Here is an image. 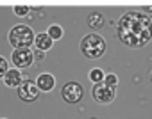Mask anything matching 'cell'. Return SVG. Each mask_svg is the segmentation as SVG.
<instances>
[{
  "label": "cell",
  "instance_id": "1",
  "mask_svg": "<svg viewBox=\"0 0 152 119\" xmlns=\"http://www.w3.org/2000/svg\"><path fill=\"white\" fill-rule=\"evenodd\" d=\"M118 39L131 48H141L152 39V22L145 13L129 11L116 25Z\"/></svg>",
  "mask_w": 152,
  "mask_h": 119
},
{
  "label": "cell",
  "instance_id": "2",
  "mask_svg": "<svg viewBox=\"0 0 152 119\" xmlns=\"http://www.w3.org/2000/svg\"><path fill=\"white\" fill-rule=\"evenodd\" d=\"M81 52L88 59H99L106 52V41L99 34H88L81 41Z\"/></svg>",
  "mask_w": 152,
  "mask_h": 119
},
{
  "label": "cell",
  "instance_id": "3",
  "mask_svg": "<svg viewBox=\"0 0 152 119\" xmlns=\"http://www.w3.org/2000/svg\"><path fill=\"white\" fill-rule=\"evenodd\" d=\"M9 43L15 50L18 48H29L34 44V32L27 25H15L9 30Z\"/></svg>",
  "mask_w": 152,
  "mask_h": 119
},
{
  "label": "cell",
  "instance_id": "4",
  "mask_svg": "<svg viewBox=\"0 0 152 119\" xmlns=\"http://www.w3.org/2000/svg\"><path fill=\"white\" fill-rule=\"evenodd\" d=\"M91 94H93V98H95L97 103L107 105V103L115 101V98H116V87H111V85L100 82V84H95L93 85Z\"/></svg>",
  "mask_w": 152,
  "mask_h": 119
},
{
  "label": "cell",
  "instance_id": "5",
  "mask_svg": "<svg viewBox=\"0 0 152 119\" xmlns=\"http://www.w3.org/2000/svg\"><path fill=\"white\" fill-rule=\"evenodd\" d=\"M84 91H83V85L77 84V82H68L63 85L61 89V96L66 103H79L81 98H83Z\"/></svg>",
  "mask_w": 152,
  "mask_h": 119
},
{
  "label": "cell",
  "instance_id": "6",
  "mask_svg": "<svg viewBox=\"0 0 152 119\" xmlns=\"http://www.w3.org/2000/svg\"><path fill=\"white\" fill-rule=\"evenodd\" d=\"M16 89H18V98L22 101L29 103V101H36L39 98V91H38V87L32 80H23Z\"/></svg>",
  "mask_w": 152,
  "mask_h": 119
},
{
  "label": "cell",
  "instance_id": "7",
  "mask_svg": "<svg viewBox=\"0 0 152 119\" xmlns=\"http://www.w3.org/2000/svg\"><path fill=\"white\" fill-rule=\"evenodd\" d=\"M11 61L13 64L20 70L23 68H29L34 61V57H32V50L31 48H18V50H13V55H11Z\"/></svg>",
  "mask_w": 152,
  "mask_h": 119
},
{
  "label": "cell",
  "instance_id": "8",
  "mask_svg": "<svg viewBox=\"0 0 152 119\" xmlns=\"http://www.w3.org/2000/svg\"><path fill=\"white\" fill-rule=\"evenodd\" d=\"M34 84H36L38 91L48 92V91L54 89V85H56V78H54V75H50V73H41V75H38V78H36Z\"/></svg>",
  "mask_w": 152,
  "mask_h": 119
},
{
  "label": "cell",
  "instance_id": "9",
  "mask_svg": "<svg viewBox=\"0 0 152 119\" xmlns=\"http://www.w3.org/2000/svg\"><path fill=\"white\" fill-rule=\"evenodd\" d=\"M23 77L20 73V70H7V73L4 75V84L7 87H18L22 84Z\"/></svg>",
  "mask_w": 152,
  "mask_h": 119
},
{
  "label": "cell",
  "instance_id": "10",
  "mask_svg": "<svg viewBox=\"0 0 152 119\" xmlns=\"http://www.w3.org/2000/svg\"><path fill=\"white\" fill-rule=\"evenodd\" d=\"M34 44H36V50H39V52H47V50L52 48L54 41L47 36V32H41V34H36V36H34Z\"/></svg>",
  "mask_w": 152,
  "mask_h": 119
},
{
  "label": "cell",
  "instance_id": "11",
  "mask_svg": "<svg viewBox=\"0 0 152 119\" xmlns=\"http://www.w3.org/2000/svg\"><path fill=\"white\" fill-rule=\"evenodd\" d=\"M86 22H88V27H91V29H100V27L104 25V16H102L100 13H91Z\"/></svg>",
  "mask_w": 152,
  "mask_h": 119
},
{
  "label": "cell",
  "instance_id": "12",
  "mask_svg": "<svg viewBox=\"0 0 152 119\" xmlns=\"http://www.w3.org/2000/svg\"><path fill=\"white\" fill-rule=\"evenodd\" d=\"M47 36L52 39V41H57V39H61L63 37V27L61 25H50L48 27V30H47Z\"/></svg>",
  "mask_w": 152,
  "mask_h": 119
},
{
  "label": "cell",
  "instance_id": "13",
  "mask_svg": "<svg viewBox=\"0 0 152 119\" xmlns=\"http://www.w3.org/2000/svg\"><path fill=\"white\" fill-rule=\"evenodd\" d=\"M88 77H90V80H91L93 84H100V82H104V77H106V75H104V71H102L100 68H93Z\"/></svg>",
  "mask_w": 152,
  "mask_h": 119
},
{
  "label": "cell",
  "instance_id": "14",
  "mask_svg": "<svg viewBox=\"0 0 152 119\" xmlns=\"http://www.w3.org/2000/svg\"><path fill=\"white\" fill-rule=\"evenodd\" d=\"M13 11H15L16 16H27L29 11H31V7H29V6H20V4H16V6L13 7Z\"/></svg>",
  "mask_w": 152,
  "mask_h": 119
},
{
  "label": "cell",
  "instance_id": "15",
  "mask_svg": "<svg viewBox=\"0 0 152 119\" xmlns=\"http://www.w3.org/2000/svg\"><path fill=\"white\" fill-rule=\"evenodd\" d=\"M104 84H107V85H111V87H116V84H118V77H116L115 73H107V75L104 77Z\"/></svg>",
  "mask_w": 152,
  "mask_h": 119
},
{
  "label": "cell",
  "instance_id": "16",
  "mask_svg": "<svg viewBox=\"0 0 152 119\" xmlns=\"http://www.w3.org/2000/svg\"><path fill=\"white\" fill-rule=\"evenodd\" d=\"M7 70H9V66H7V61L4 57H0V78H4V75L7 73Z\"/></svg>",
  "mask_w": 152,
  "mask_h": 119
},
{
  "label": "cell",
  "instance_id": "17",
  "mask_svg": "<svg viewBox=\"0 0 152 119\" xmlns=\"http://www.w3.org/2000/svg\"><path fill=\"white\" fill-rule=\"evenodd\" d=\"M32 57L36 59V61H43V59H45V52H39V50H34V52H32Z\"/></svg>",
  "mask_w": 152,
  "mask_h": 119
},
{
  "label": "cell",
  "instance_id": "18",
  "mask_svg": "<svg viewBox=\"0 0 152 119\" xmlns=\"http://www.w3.org/2000/svg\"><path fill=\"white\" fill-rule=\"evenodd\" d=\"M143 11L145 13H152V6H143Z\"/></svg>",
  "mask_w": 152,
  "mask_h": 119
},
{
  "label": "cell",
  "instance_id": "19",
  "mask_svg": "<svg viewBox=\"0 0 152 119\" xmlns=\"http://www.w3.org/2000/svg\"><path fill=\"white\" fill-rule=\"evenodd\" d=\"M2 119H7V117H2Z\"/></svg>",
  "mask_w": 152,
  "mask_h": 119
}]
</instances>
